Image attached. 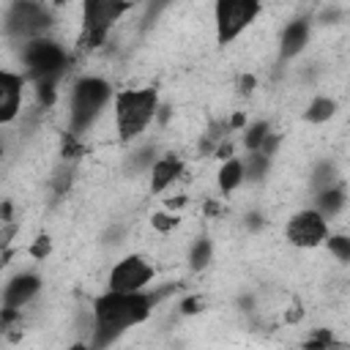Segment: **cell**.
<instances>
[{"label":"cell","instance_id":"obj_1","mask_svg":"<svg viewBox=\"0 0 350 350\" xmlns=\"http://www.w3.org/2000/svg\"><path fill=\"white\" fill-rule=\"evenodd\" d=\"M156 295L145 293V290H134V293H123V290H109L101 293L90 312H93V347H107L112 342H118L129 328L145 323L156 306Z\"/></svg>","mask_w":350,"mask_h":350},{"label":"cell","instance_id":"obj_2","mask_svg":"<svg viewBox=\"0 0 350 350\" xmlns=\"http://www.w3.org/2000/svg\"><path fill=\"white\" fill-rule=\"evenodd\" d=\"M159 107H161V96H159V88L153 85L118 90L112 98L118 139L123 145H131L134 139H139L148 131V126L156 120Z\"/></svg>","mask_w":350,"mask_h":350},{"label":"cell","instance_id":"obj_3","mask_svg":"<svg viewBox=\"0 0 350 350\" xmlns=\"http://www.w3.org/2000/svg\"><path fill=\"white\" fill-rule=\"evenodd\" d=\"M112 98H115V90L104 77L88 74V77L74 79V85L68 90V126H66V131L85 137Z\"/></svg>","mask_w":350,"mask_h":350},{"label":"cell","instance_id":"obj_4","mask_svg":"<svg viewBox=\"0 0 350 350\" xmlns=\"http://www.w3.org/2000/svg\"><path fill=\"white\" fill-rule=\"evenodd\" d=\"M22 66H25V77L41 88V85H55L66 77L68 71V55L66 49L49 38V36H38V38H30L22 44Z\"/></svg>","mask_w":350,"mask_h":350},{"label":"cell","instance_id":"obj_5","mask_svg":"<svg viewBox=\"0 0 350 350\" xmlns=\"http://www.w3.org/2000/svg\"><path fill=\"white\" fill-rule=\"evenodd\" d=\"M134 0H82V27L79 49H96L107 41L109 30L131 11Z\"/></svg>","mask_w":350,"mask_h":350},{"label":"cell","instance_id":"obj_6","mask_svg":"<svg viewBox=\"0 0 350 350\" xmlns=\"http://www.w3.org/2000/svg\"><path fill=\"white\" fill-rule=\"evenodd\" d=\"M52 25H55L52 8L44 0H11V5L5 8V19H3L5 36L22 44L30 38L46 36Z\"/></svg>","mask_w":350,"mask_h":350},{"label":"cell","instance_id":"obj_7","mask_svg":"<svg viewBox=\"0 0 350 350\" xmlns=\"http://www.w3.org/2000/svg\"><path fill=\"white\" fill-rule=\"evenodd\" d=\"M262 11V0H216L213 3V30L216 44L227 46L243 36Z\"/></svg>","mask_w":350,"mask_h":350},{"label":"cell","instance_id":"obj_8","mask_svg":"<svg viewBox=\"0 0 350 350\" xmlns=\"http://www.w3.org/2000/svg\"><path fill=\"white\" fill-rule=\"evenodd\" d=\"M328 219L317 208H304L293 213L284 224V241L295 249H317L328 238Z\"/></svg>","mask_w":350,"mask_h":350},{"label":"cell","instance_id":"obj_9","mask_svg":"<svg viewBox=\"0 0 350 350\" xmlns=\"http://www.w3.org/2000/svg\"><path fill=\"white\" fill-rule=\"evenodd\" d=\"M153 276H156V268L145 254H126L109 268L107 287L134 293V290H145L153 282Z\"/></svg>","mask_w":350,"mask_h":350},{"label":"cell","instance_id":"obj_10","mask_svg":"<svg viewBox=\"0 0 350 350\" xmlns=\"http://www.w3.org/2000/svg\"><path fill=\"white\" fill-rule=\"evenodd\" d=\"M27 77L25 71H0V126H11L22 112V93H25Z\"/></svg>","mask_w":350,"mask_h":350},{"label":"cell","instance_id":"obj_11","mask_svg":"<svg viewBox=\"0 0 350 350\" xmlns=\"http://www.w3.org/2000/svg\"><path fill=\"white\" fill-rule=\"evenodd\" d=\"M44 287V279L36 271H19L14 273L5 287H3V306L0 309H11V312H22V306H27Z\"/></svg>","mask_w":350,"mask_h":350},{"label":"cell","instance_id":"obj_12","mask_svg":"<svg viewBox=\"0 0 350 350\" xmlns=\"http://www.w3.org/2000/svg\"><path fill=\"white\" fill-rule=\"evenodd\" d=\"M186 172V164L178 153H159L153 167L148 170L150 175V194H164L172 183H178Z\"/></svg>","mask_w":350,"mask_h":350},{"label":"cell","instance_id":"obj_13","mask_svg":"<svg viewBox=\"0 0 350 350\" xmlns=\"http://www.w3.org/2000/svg\"><path fill=\"white\" fill-rule=\"evenodd\" d=\"M309 30H312L309 16H298V19L287 22V25H284V30H282V38H279V55H282L284 60L298 57V55L306 49Z\"/></svg>","mask_w":350,"mask_h":350},{"label":"cell","instance_id":"obj_14","mask_svg":"<svg viewBox=\"0 0 350 350\" xmlns=\"http://www.w3.org/2000/svg\"><path fill=\"white\" fill-rule=\"evenodd\" d=\"M246 183V167H243V159L241 156H230L221 161L219 172H216V186L224 197H232L241 186Z\"/></svg>","mask_w":350,"mask_h":350},{"label":"cell","instance_id":"obj_15","mask_svg":"<svg viewBox=\"0 0 350 350\" xmlns=\"http://www.w3.org/2000/svg\"><path fill=\"white\" fill-rule=\"evenodd\" d=\"M345 202H347V194H345L342 183H334V186H328V189L314 191V208H317L325 219H334V216L345 208Z\"/></svg>","mask_w":350,"mask_h":350},{"label":"cell","instance_id":"obj_16","mask_svg":"<svg viewBox=\"0 0 350 350\" xmlns=\"http://www.w3.org/2000/svg\"><path fill=\"white\" fill-rule=\"evenodd\" d=\"M334 115H336V101H334L331 96H314V98L306 104V109H304V120L312 123V126H323V123H328Z\"/></svg>","mask_w":350,"mask_h":350},{"label":"cell","instance_id":"obj_17","mask_svg":"<svg viewBox=\"0 0 350 350\" xmlns=\"http://www.w3.org/2000/svg\"><path fill=\"white\" fill-rule=\"evenodd\" d=\"M271 161H273V156H268V153H262V150H246V156H243L246 183H260V180L268 175Z\"/></svg>","mask_w":350,"mask_h":350},{"label":"cell","instance_id":"obj_18","mask_svg":"<svg viewBox=\"0 0 350 350\" xmlns=\"http://www.w3.org/2000/svg\"><path fill=\"white\" fill-rule=\"evenodd\" d=\"M334 183H339L336 164H334V161H328V159L317 161V164L312 167V175H309V186H312V191L328 189V186H334Z\"/></svg>","mask_w":350,"mask_h":350},{"label":"cell","instance_id":"obj_19","mask_svg":"<svg viewBox=\"0 0 350 350\" xmlns=\"http://www.w3.org/2000/svg\"><path fill=\"white\" fill-rule=\"evenodd\" d=\"M271 123L268 120H254L249 126H243V150H260L262 142L271 137Z\"/></svg>","mask_w":350,"mask_h":350},{"label":"cell","instance_id":"obj_20","mask_svg":"<svg viewBox=\"0 0 350 350\" xmlns=\"http://www.w3.org/2000/svg\"><path fill=\"white\" fill-rule=\"evenodd\" d=\"M211 260H213V243L208 238H197L191 243V249H189V265H191V271H205L211 265Z\"/></svg>","mask_w":350,"mask_h":350},{"label":"cell","instance_id":"obj_21","mask_svg":"<svg viewBox=\"0 0 350 350\" xmlns=\"http://www.w3.org/2000/svg\"><path fill=\"white\" fill-rule=\"evenodd\" d=\"M325 249L331 252L334 260L350 265V235H345V232H328V238H325Z\"/></svg>","mask_w":350,"mask_h":350},{"label":"cell","instance_id":"obj_22","mask_svg":"<svg viewBox=\"0 0 350 350\" xmlns=\"http://www.w3.org/2000/svg\"><path fill=\"white\" fill-rule=\"evenodd\" d=\"M328 345H336L331 328H317V331H312V334L304 339V347H328Z\"/></svg>","mask_w":350,"mask_h":350},{"label":"cell","instance_id":"obj_23","mask_svg":"<svg viewBox=\"0 0 350 350\" xmlns=\"http://www.w3.org/2000/svg\"><path fill=\"white\" fill-rule=\"evenodd\" d=\"M150 224H153V230H159V232H170V230H175V227H178V213L159 211V213H153V216H150Z\"/></svg>","mask_w":350,"mask_h":350},{"label":"cell","instance_id":"obj_24","mask_svg":"<svg viewBox=\"0 0 350 350\" xmlns=\"http://www.w3.org/2000/svg\"><path fill=\"white\" fill-rule=\"evenodd\" d=\"M202 312V298L200 295H189L180 301V314H197Z\"/></svg>","mask_w":350,"mask_h":350},{"label":"cell","instance_id":"obj_25","mask_svg":"<svg viewBox=\"0 0 350 350\" xmlns=\"http://www.w3.org/2000/svg\"><path fill=\"white\" fill-rule=\"evenodd\" d=\"M30 254H33V257H38V260H41V257H46V254H49V238H38V241H36V246L30 249Z\"/></svg>","mask_w":350,"mask_h":350},{"label":"cell","instance_id":"obj_26","mask_svg":"<svg viewBox=\"0 0 350 350\" xmlns=\"http://www.w3.org/2000/svg\"><path fill=\"white\" fill-rule=\"evenodd\" d=\"M243 126H246V115H243V112H235V115L230 118V129L238 131V129H243Z\"/></svg>","mask_w":350,"mask_h":350},{"label":"cell","instance_id":"obj_27","mask_svg":"<svg viewBox=\"0 0 350 350\" xmlns=\"http://www.w3.org/2000/svg\"><path fill=\"white\" fill-rule=\"evenodd\" d=\"M205 213H208V216H219V213H221V205H219L216 200H208V202H205Z\"/></svg>","mask_w":350,"mask_h":350},{"label":"cell","instance_id":"obj_28","mask_svg":"<svg viewBox=\"0 0 350 350\" xmlns=\"http://www.w3.org/2000/svg\"><path fill=\"white\" fill-rule=\"evenodd\" d=\"M238 85H243V93H252V88H254V77H249V74H246V77H241V82H238Z\"/></svg>","mask_w":350,"mask_h":350},{"label":"cell","instance_id":"obj_29","mask_svg":"<svg viewBox=\"0 0 350 350\" xmlns=\"http://www.w3.org/2000/svg\"><path fill=\"white\" fill-rule=\"evenodd\" d=\"M246 219H249V221H246V224H249V227H252V230H257V227H262V219H260V216H257V213H249V216H246Z\"/></svg>","mask_w":350,"mask_h":350},{"label":"cell","instance_id":"obj_30","mask_svg":"<svg viewBox=\"0 0 350 350\" xmlns=\"http://www.w3.org/2000/svg\"><path fill=\"white\" fill-rule=\"evenodd\" d=\"M68 0H52V5H66Z\"/></svg>","mask_w":350,"mask_h":350},{"label":"cell","instance_id":"obj_31","mask_svg":"<svg viewBox=\"0 0 350 350\" xmlns=\"http://www.w3.org/2000/svg\"><path fill=\"white\" fill-rule=\"evenodd\" d=\"M159 3H170V0H159Z\"/></svg>","mask_w":350,"mask_h":350}]
</instances>
